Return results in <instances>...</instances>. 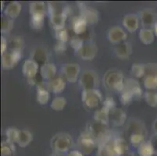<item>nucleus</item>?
I'll list each match as a JSON object with an SVG mask.
<instances>
[{"instance_id":"obj_48","label":"nucleus","mask_w":157,"mask_h":156,"mask_svg":"<svg viewBox=\"0 0 157 156\" xmlns=\"http://www.w3.org/2000/svg\"><path fill=\"white\" fill-rule=\"evenodd\" d=\"M8 49V40L4 37H1V55L6 53Z\"/></svg>"},{"instance_id":"obj_38","label":"nucleus","mask_w":157,"mask_h":156,"mask_svg":"<svg viewBox=\"0 0 157 156\" xmlns=\"http://www.w3.org/2000/svg\"><path fill=\"white\" fill-rule=\"evenodd\" d=\"M45 15H33L31 16V28L33 29L39 30L42 28L45 22Z\"/></svg>"},{"instance_id":"obj_21","label":"nucleus","mask_w":157,"mask_h":156,"mask_svg":"<svg viewBox=\"0 0 157 156\" xmlns=\"http://www.w3.org/2000/svg\"><path fill=\"white\" fill-rule=\"evenodd\" d=\"M88 23L83 17L80 16L74 17L71 22V28L76 35L79 36L88 30Z\"/></svg>"},{"instance_id":"obj_8","label":"nucleus","mask_w":157,"mask_h":156,"mask_svg":"<svg viewBox=\"0 0 157 156\" xmlns=\"http://www.w3.org/2000/svg\"><path fill=\"white\" fill-rule=\"evenodd\" d=\"M62 73L66 81L70 83H74L78 80L81 67L78 63H66L63 65Z\"/></svg>"},{"instance_id":"obj_2","label":"nucleus","mask_w":157,"mask_h":156,"mask_svg":"<svg viewBox=\"0 0 157 156\" xmlns=\"http://www.w3.org/2000/svg\"><path fill=\"white\" fill-rule=\"evenodd\" d=\"M86 132L98 143V145L110 141V132L107 124H101L94 120L87 124Z\"/></svg>"},{"instance_id":"obj_9","label":"nucleus","mask_w":157,"mask_h":156,"mask_svg":"<svg viewBox=\"0 0 157 156\" xmlns=\"http://www.w3.org/2000/svg\"><path fill=\"white\" fill-rule=\"evenodd\" d=\"M128 38L126 31L119 26H114L107 31V39L114 45H118L122 42H124Z\"/></svg>"},{"instance_id":"obj_17","label":"nucleus","mask_w":157,"mask_h":156,"mask_svg":"<svg viewBox=\"0 0 157 156\" xmlns=\"http://www.w3.org/2000/svg\"><path fill=\"white\" fill-rule=\"evenodd\" d=\"M81 16L88 24H96L98 21V13L96 10L82 3L81 6Z\"/></svg>"},{"instance_id":"obj_50","label":"nucleus","mask_w":157,"mask_h":156,"mask_svg":"<svg viewBox=\"0 0 157 156\" xmlns=\"http://www.w3.org/2000/svg\"><path fill=\"white\" fill-rule=\"evenodd\" d=\"M79 37L81 38V39L83 40L84 41H88V42H90V40H91V38H92V34H91L90 31L87 30L85 33H83L82 34L79 35Z\"/></svg>"},{"instance_id":"obj_33","label":"nucleus","mask_w":157,"mask_h":156,"mask_svg":"<svg viewBox=\"0 0 157 156\" xmlns=\"http://www.w3.org/2000/svg\"><path fill=\"white\" fill-rule=\"evenodd\" d=\"M94 120L96 122L108 125V123L109 122V111L102 106V108H98L95 111V115H94Z\"/></svg>"},{"instance_id":"obj_12","label":"nucleus","mask_w":157,"mask_h":156,"mask_svg":"<svg viewBox=\"0 0 157 156\" xmlns=\"http://www.w3.org/2000/svg\"><path fill=\"white\" fill-rule=\"evenodd\" d=\"M126 132L128 136L137 134H147L146 127L142 120L131 118L127 122Z\"/></svg>"},{"instance_id":"obj_18","label":"nucleus","mask_w":157,"mask_h":156,"mask_svg":"<svg viewBox=\"0 0 157 156\" xmlns=\"http://www.w3.org/2000/svg\"><path fill=\"white\" fill-rule=\"evenodd\" d=\"M133 52L132 46L128 41L116 45L114 48V53L121 59H128Z\"/></svg>"},{"instance_id":"obj_54","label":"nucleus","mask_w":157,"mask_h":156,"mask_svg":"<svg viewBox=\"0 0 157 156\" xmlns=\"http://www.w3.org/2000/svg\"><path fill=\"white\" fill-rule=\"evenodd\" d=\"M50 156H67L64 154H59V153H52Z\"/></svg>"},{"instance_id":"obj_45","label":"nucleus","mask_w":157,"mask_h":156,"mask_svg":"<svg viewBox=\"0 0 157 156\" xmlns=\"http://www.w3.org/2000/svg\"><path fill=\"white\" fill-rule=\"evenodd\" d=\"M102 107L109 112L115 108L117 106H116V101L114 98L111 96L106 97V98L102 102Z\"/></svg>"},{"instance_id":"obj_52","label":"nucleus","mask_w":157,"mask_h":156,"mask_svg":"<svg viewBox=\"0 0 157 156\" xmlns=\"http://www.w3.org/2000/svg\"><path fill=\"white\" fill-rule=\"evenodd\" d=\"M152 129H153L154 133L157 134V119L154 120L153 124H152Z\"/></svg>"},{"instance_id":"obj_41","label":"nucleus","mask_w":157,"mask_h":156,"mask_svg":"<svg viewBox=\"0 0 157 156\" xmlns=\"http://www.w3.org/2000/svg\"><path fill=\"white\" fill-rule=\"evenodd\" d=\"M145 102L151 107H157V92L155 91H147L144 94Z\"/></svg>"},{"instance_id":"obj_1","label":"nucleus","mask_w":157,"mask_h":156,"mask_svg":"<svg viewBox=\"0 0 157 156\" xmlns=\"http://www.w3.org/2000/svg\"><path fill=\"white\" fill-rule=\"evenodd\" d=\"M125 80L124 76L121 71L111 69L104 74L102 82L107 90L121 93L124 88Z\"/></svg>"},{"instance_id":"obj_20","label":"nucleus","mask_w":157,"mask_h":156,"mask_svg":"<svg viewBox=\"0 0 157 156\" xmlns=\"http://www.w3.org/2000/svg\"><path fill=\"white\" fill-rule=\"evenodd\" d=\"M56 72V67L53 63H47L40 67V77L47 82L55 78Z\"/></svg>"},{"instance_id":"obj_5","label":"nucleus","mask_w":157,"mask_h":156,"mask_svg":"<svg viewBox=\"0 0 157 156\" xmlns=\"http://www.w3.org/2000/svg\"><path fill=\"white\" fill-rule=\"evenodd\" d=\"M79 83L82 89L85 91L97 89L99 79L95 72L91 70H85L81 74L79 78Z\"/></svg>"},{"instance_id":"obj_25","label":"nucleus","mask_w":157,"mask_h":156,"mask_svg":"<svg viewBox=\"0 0 157 156\" xmlns=\"http://www.w3.org/2000/svg\"><path fill=\"white\" fill-rule=\"evenodd\" d=\"M114 151L118 156H124L128 153V144L123 137H117L113 141Z\"/></svg>"},{"instance_id":"obj_15","label":"nucleus","mask_w":157,"mask_h":156,"mask_svg":"<svg viewBox=\"0 0 157 156\" xmlns=\"http://www.w3.org/2000/svg\"><path fill=\"white\" fill-rule=\"evenodd\" d=\"M109 122L116 127H121L126 123L127 114L121 108L116 107L115 108L109 112Z\"/></svg>"},{"instance_id":"obj_32","label":"nucleus","mask_w":157,"mask_h":156,"mask_svg":"<svg viewBox=\"0 0 157 156\" xmlns=\"http://www.w3.org/2000/svg\"><path fill=\"white\" fill-rule=\"evenodd\" d=\"M143 84L148 91H154L157 88V75L146 74L144 77Z\"/></svg>"},{"instance_id":"obj_43","label":"nucleus","mask_w":157,"mask_h":156,"mask_svg":"<svg viewBox=\"0 0 157 156\" xmlns=\"http://www.w3.org/2000/svg\"><path fill=\"white\" fill-rule=\"evenodd\" d=\"M120 94H121L120 100L124 105H129L130 103H131L135 99V97L133 94L125 89L123 90Z\"/></svg>"},{"instance_id":"obj_34","label":"nucleus","mask_w":157,"mask_h":156,"mask_svg":"<svg viewBox=\"0 0 157 156\" xmlns=\"http://www.w3.org/2000/svg\"><path fill=\"white\" fill-rule=\"evenodd\" d=\"M15 144L8 141H3L1 144V156H15Z\"/></svg>"},{"instance_id":"obj_24","label":"nucleus","mask_w":157,"mask_h":156,"mask_svg":"<svg viewBox=\"0 0 157 156\" xmlns=\"http://www.w3.org/2000/svg\"><path fill=\"white\" fill-rule=\"evenodd\" d=\"M67 16L63 12V10L59 13L50 16V24L54 31H59L63 28H65L66 21L67 19Z\"/></svg>"},{"instance_id":"obj_10","label":"nucleus","mask_w":157,"mask_h":156,"mask_svg":"<svg viewBox=\"0 0 157 156\" xmlns=\"http://www.w3.org/2000/svg\"><path fill=\"white\" fill-rule=\"evenodd\" d=\"M140 22L143 27H153L157 22V13L153 9H144L139 13Z\"/></svg>"},{"instance_id":"obj_23","label":"nucleus","mask_w":157,"mask_h":156,"mask_svg":"<svg viewBox=\"0 0 157 156\" xmlns=\"http://www.w3.org/2000/svg\"><path fill=\"white\" fill-rule=\"evenodd\" d=\"M124 89L131 92L135 97V98H140L142 95V89L139 83L133 78H128V79L125 80Z\"/></svg>"},{"instance_id":"obj_36","label":"nucleus","mask_w":157,"mask_h":156,"mask_svg":"<svg viewBox=\"0 0 157 156\" xmlns=\"http://www.w3.org/2000/svg\"><path fill=\"white\" fill-rule=\"evenodd\" d=\"M131 72L132 76L135 78H142L145 76L146 74V68L145 65L142 63H135L132 65L131 69Z\"/></svg>"},{"instance_id":"obj_22","label":"nucleus","mask_w":157,"mask_h":156,"mask_svg":"<svg viewBox=\"0 0 157 156\" xmlns=\"http://www.w3.org/2000/svg\"><path fill=\"white\" fill-rule=\"evenodd\" d=\"M21 10H22V6L19 2L17 1L11 2L4 9V16L12 20L16 19L19 17Z\"/></svg>"},{"instance_id":"obj_26","label":"nucleus","mask_w":157,"mask_h":156,"mask_svg":"<svg viewBox=\"0 0 157 156\" xmlns=\"http://www.w3.org/2000/svg\"><path fill=\"white\" fill-rule=\"evenodd\" d=\"M97 156H118L114 151L113 141L110 140L103 144H99Z\"/></svg>"},{"instance_id":"obj_53","label":"nucleus","mask_w":157,"mask_h":156,"mask_svg":"<svg viewBox=\"0 0 157 156\" xmlns=\"http://www.w3.org/2000/svg\"><path fill=\"white\" fill-rule=\"evenodd\" d=\"M152 30H153L154 34H155V35L157 37V22L155 23V25L153 26V29H152Z\"/></svg>"},{"instance_id":"obj_27","label":"nucleus","mask_w":157,"mask_h":156,"mask_svg":"<svg viewBox=\"0 0 157 156\" xmlns=\"http://www.w3.org/2000/svg\"><path fill=\"white\" fill-rule=\"evenodd\" d=\"M155 34L152 29H149V28H142L139 31V37L140 41L143 43L144 45H150L152 43H153L154 40H155Z\"/></svg>"},{"instance_id":"obj_16","label":"nucleus","mask_w":157,"mask_h":156,"mask_svg":"<svg viewBox=\"0 0 157 156\" xmlns=\"http://www.w3.org/2000/svg\"><path fill=\"white\" fill-rule=\"evenodd\" d=\"M139 23V17L135 13H129L125 15L122 21L123 26L130 33L135 32L138 29Z\"/></svg>"},{"instance_id":"obj_31","label":"nucleus","mask_w":157,"mask_h":156,"mask_svg":"<svg viewBox=\"0 0 157 156\" xmlns=\"http://www.w3.org/2000/svg\"><path fill=\"white\" fill-rule=\"evenodd\" d=\"M32 141V134L29 131L22 130L20 131L19 138H18L17 144L21 148H26Z\"/></svg>"},{"instance_id":"obj_40","label":"nucleus","mask_w":157,"mask_h":156,"mask_svg":"<svg viewBox=\"0 0 157 156\" xmlns=\"http://www.w3.org/2000/svg\"><path fill=\"white\" fill-rule=\"evenodd\" d=\"M20 131L17 129L14 128V127H10L8 128L6 131V141H10L11 143H17L18 138H19Z\"/></svg>"},{"instance_id":"obj_47","label":"nucleus","mask_w":157,"mask_h":156,"mask_svg":"<svg viewBox=\"0 0 157 156\" xmlns=\"http://www.w3.org/2000/svg\"><path fill=\"white\" fill-rule=\"evenodd\" d=\"M145 68H146V74L157 75V63H148L145 65Z\"/></svg>"},{"instance_id":"obj_3","label":"nucleus","mask_w":157,"mask_h":156,"mask_svg":"<svg viewBox=\"0 0 157 156\" xmlns=\"http://www.w3.org/2000/svg\"><path fill=\"white\" fill-rule=\"evenodd\" d=\"M74 145V140L70 134L67 133H58L50 140V148L53 153L69 152Z\"/></svg>"},{"instance_id":"obj_37","label":"nucleus","mask_w":157,"mask_h":156,"mask_svg":"<svg viewBox=\"0 0 157 156\" xmlns=\"http://www.w3.org/2000/svg\"><path fill=\"white\" fill-rule=\"evenodd\" d=\"M14 27L13 20L10 19L9 17L2 16L1 19V32L2 34L10 33L13 30Z\"/></svg>"},{"instance_id":"obj_46","label":"nucleus","mask_w":157,"mask_h":156,"mask_svg":"<svg viewBox=\"0 0 157 156\" xmlns=\"http://www.w3.org/2000/svg\"><path fill=\"white\" fill-rule=\"evenodd\" d=\"M54 50L56 52L57 54H62L64 53L67 50V45H66V43L63 42H58L56 44L55 47H54Z\"/></svg>"},{"instance_id":"obj_13","label":"nucleus","mask_w":157,"mask_h":156,"mask_svg":"<svg viewBox=\"0 0 157 156\" xmlns=\"http://www.w3.org/2000/svg\"><path fill=\"white\" fill-rule=\"evenodd\" d=\"M39 65L31 59L25 60L22 65V74L27 79L35 78L38 76Z\"/></svg>"},{"instance_id":"obj_51","label":"nucleus","mask_w":157,"mask_h":156,"mask_svg":"<svg viewBox=\"0 0 157 156\" xmlns=\"http://www.w3.org/2000/svg\"><path fill=\"white\" fill-rule=\"evenodd\" d=\"M67 156H85V154L81 152V151H77V150H74V151H71L68 152Z\"/></svg>"},{"instance_id":"obj_55","label":"nucleus","mask_w":157,"mask_h":156,"mask_svg":"<svg viewBox=\"0 0 157 156\" xmlns=\"http://www.w3.org/2000/svg\"><path fill=\"white\" fill-rule=\"evenodd\" d=\"M124 156H137L136 154H134V153H127Z\"/></svg>"},{"instance_id":"obj_7","label":"nucleus","mask_w":157,"mask_h":156,"mask_svg":"<svg viewBox=\"0 0 157 156\" xmlns=\"http://www.w3.org/2000/svg\"><path fill=\"white\" fill-rule=\"evenodd\" d=\"M22 58V51H7L2 55V67L5 70L13 69Z\"/></svg>"},{"instance_id":"obj_44","label":"nucleus","mask_w":157,"mask_h":156,"mask_svg":"<svg viewBox=\"0 0 157 156\" xmlns=\"http://www.w3.org/2000/svg\"><path fill=\"white\" fill-rule=\"evenodd\" d=\"M70 44H71V46L72 47L73 49L76 51V53L82 48V46L84 45L85 42L78 35H75V36L72 37L71 38V41H70Z\"/></svg>"},{"instance_id":"obj_35","label":"nucleus","mask_w":157,"mask_h":156,"mask_svg":"<svg viewBox=\"0 0 157 156\" xmlns=\"http://www.w3.org/2000/svg\"><path fill=\"white\" fill-rule=\"evenodd\" d=\"M154 154L150 141H145L138 147V154L139 156H152Z\"/></svg>"},{"instance_id":"obj_49","label":"nucleus","mask_w":157,"mask_h":156,"mask_svg":"<svg viewBox=\"0 0 157 156\" xmlns=\"http://www.w3.org/2000/svg\"><path fill=\"white\" fill-rule=\"evenodd\" d=\"M150 143L152 144V148H153L154 150V153L157 154V134H154L150 138Z\"/></svg>"},{"instance_id":"obj_11","label":"nucleus","mask_w":157,"mask_h":156,"mask_svg":"<svg viewBox=\"0 0 157 156\" xmlns=\"http://www.w3.org/2000/svg\"><path fill=\"white\" fill-rule=\"evenodd\" d=\"M98 47L94 42H87L84 44L82 48L77 52L78 56L84 60H92L97 55Z\"/></svg>"},{"instance_id":"obj_28","label":"nucleus","mask_w":157,"mask_h":156,"mask_svg":"<svg viewBox=\"0 0 157 156\" xmlns=\"http://www.w3.org/2000/svg\"><path fill=\"white\" fill-rule=\"evenodd\" d=\"M50 98V92L48 91L46 87L42 84L37 87L36 99L41 105H46Z\"/></svg>"},{"instance_id":"obj_6","label":"nucleus","mask_w":157,"mask_h":156,"mask_svg":"<svg viewBox=\"0 0 157 156\" xmlns=\"http://www.w3.org/2000/svg\"><path fill=\"white\" fill-rule=\"evenodd\" d=\"M96 141L87 132L83 133L78 139V145L80 151L84 154H92L96 147Z\"/></svg>"},{"instance_id":"obj_42","label":"nucleus","mask_w":157,"mask_h":156,"mask_svg":"<svg viewBox=\"0 0 157 156\" xmlns=\"http://www.w3.org/2000/svg\"><path fill=\"white\" fill-rule=\"evenodd\" d=\"M55 37L59 42L67 43L70 40L69 31L67 28H63L59 31H55Z\"/></svg>"},{"instance_id":"obj_30","label":"nucleus","mask_w":157,"mask_h":156,"mask_svg":"<svg viewBox=\"0 0 157 156\" xmlns=\"http://www.w3.org/2000/svg\"><path fill=\"white\" fill-rule=\"evenodd\" d=\"M29 11L31 16L33 15H45L46 6L44 2L35 1L31 2L29 6Z\"/></svg>"},{"instance_id":"obj_29","label":"nucleus","mask_w":157,"mask_h":156,"mask_svg":"<svg viewBox=\"0 0 157 156\" xmlns=\"http://www.w3.org/2000/svg\"><path fill=\"white\" fill-rule=\"evenodd\" d=\"M24 48V41L19 36H13L8 39V48L10 51H22Z\"/></svg>"},{"instance_id":"obj_39","label":"nucleus","mask_w":157,"mask_h":156,"mask_svg":"<svg viewBox=\"0 0 157 156\" xmlns=\"http://www.w3.org/2000/svg\"><path fill=\"white\" fill-rule=\"evenodd\" d=\"M67 105V100L63 97H56L52 99L50 107L54 111H62Z\"/></svg>"},{"instance_id":"obj_19","label":"nucleus","mask_w":157,"mask_h":156,"mask_svg":"<svg viewBox=\"0 0 157 156\" xmlns=\"http://www.w3.org/2000/svg\"><path fill=\"white\" fill-rule=\"evenodd\" d=\"M46 88L49 92H52L53 94L62 93L66 88L65 80L60 77H55L47 82Z\"/></svg>"},{"instance_id":"obj_4","label":"nucleus","mask_w":157,"mask_h":156,"mask_svg":"<svg viewBox=\"0 0 157 156\" xmlns=\"http://www.w3.org/2000/svg\"><path fill=\"white\" fill-rule=\"evenodd\" d=\"M102 99L103 96L102 92L98 88L91 91L83 90L81 93V101L84 107L88 110H93L98 108Z\"/></svg>"},{"instance_id":"obj_14","label":"nucleus","mask_w":157,"mask_h":156,"mask_svg":"<svg viewBox=\"0 0 157 156\" xmlns=\"http://www.w3.org/2000/svg\"><path fill=\"white\" fill-rule=\"evenodd\" d=\"M31 59L37 63L38 65L43 66L48 63L49 54L46 48L42 46H38L33 49L31 54Z\"/></svg>"}]
</instances>
